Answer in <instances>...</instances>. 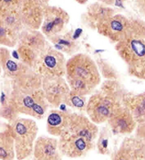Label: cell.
<instances>
[{
	"label": "cell",
	"instance_id": "obj_18",
	"mask_svg": "<svg viewBox=\"0 0 145 160\" xmlns=\"http://www.w3.org/2000/svg\"><path fill=\"white\" fill-rule=\"evenodd\" d=\"M33 150L36 160L61 159L59 153V142L54 138L39 137L35 141Z\"/></svg>",
	"mask_w": 145,
	"mask_h": 160
},
{
	"label": "cell",
	"instance_id": "obj_24",
	"mask_svg": "<svg viewBox=\"0 0 145 160\" xmlns=\"http://www.w3.org/2000/svg\"><path fill=\"white\" fill-rule=\"evenodd\" d=\"M15 156L14 139L9 131L0 133V159L13 160Z\"/></svg>",
	"mask_w": 145,
	"mask_h": 160
},
{
	"label": "cell",
	"instance_id": "obj_32",
	"mask_svg": "<svg viewBox=\"0 0 145 160\" xmlns=\"http://www.w3.org/2000/svg\"><path fill=\"white\" fill-rule=\"evenodd\" d=\"M97 148L99 154L108 155L109 153V132L107 128H104L97 141Z\"/></svg>",
	"mask_w": 145,
	"mask_h": 160
},
{
	"label": "cell",
	"instance_id": "obj_11",
	"mask_svg": "<svg viewBox=\"0 0 145 160\" xmlns=\"http://www.w3.org/2000/svg\"><path fill=\"white\" fill-rule=\"evenodd\" d=\"M42 90L49 104L59 107L70 92V87L63 77L42 78Z\"/></svg>",
	"mask_w": 145,
	"mask_h": 160
},
{
	"label": "cell",
	"instance_id": "obj_35",
	"mask_svg": "<svg viewBox=\"0 0 145 160\" xmlns=\"http://www.w3.org/2000/svg\"><path fill=\"white\" fill-rule=\"evenodd\" d=\"M59 160H61V159H59Z\"/></svg>",
	"mask_w": 145,
	"mask_h": 160
},
{
	"label": "cell",
	"instance_id": "obj_12",
	"mask_svg": "<svg viewBox=\"0 0 145 160\" xmlns=\"http://www.w3.org/2000/svg\"><path fill=\"white\" fill-rule=\"evenodd\" d=\"M20 4L18 0H0V23L18 34L24 28L19 14Z\"/></svg>",
	"mask_w": 145,
	"mask_h": 160
},
{
	"label": "cell",
	"instance_id": "obj_13",
	"mask_svg": "<svg viewBox=\"0 0 145 160\" xmlns=\"http://www.w3.org/2000/svg\"><path fill=\"white\" fill-rule=\"evenodd\" d=\"M68 132L82 137L91 144H94L99 135V129L95 123H92L88 117L77 113H70Z\"/></svg>",
	"mask_w": 145,
	"mask_h": 160
},
{
	"label": "cell",
	"instance_id": "obj_14",
	"mask_svg": "<svg viewBox=\"0 0 145 160\" xmlns=\"http://www.w3.org/2000/svg\"><path fill=\"white\" fill-rule=\"evenodd\" d=\"M109 127L114 134L128 135L132 134L136 128L135 122L132 113L124 106H119L108 120Z\"/></svg>",
	"mask_w": 145,
	"mask_h": 160
},
{
	"label": "cell",
	"instance_id": "obj_29",
	"mask_svg": "<svg viewBox=\"0 0 145 160\" xmlns=\"http://www.w3.org/2000/svg\"><path fill=\"white\" fill-rule=\"evenodd\" d=\"M18 114L19 113L17 111L14 104L11 102L9 96L6 97V95L3 94L2 102H1V107H0V116L8 120L11 123L17 118Z\"/></svg>",
	"mask_w": 145,
	"mask_h": 160
},
{
	"label": "cell",
	"instance_id": "obj_28",
	"mask_svg": "<svg viewBox=\"0 0 145 160\" xmlns=\"http://www.w3.org/2000/svg\"><path fill=\"white\" fill-rule=\"evenodd\" d=\"M17 51L18 59L20 60V62H23L30 69H33L39 54L36 53V51L32 50L31 49H29L26 46H23V45H19V44H17Z\"/></svg>",
	"mask_w": 145,
	"mask_h": 160
},
{
	"label": "cell",
	"instance_id": "obj_34",
	"mask_svg": "<svg viewBox=\"0 0 145 160\" xmlns=\"http://www.w3.org/2000/svg\"><path fill=\"white\" fill-rule=\"evenodd\" d=\"M138 160H144V158H140V159H138Z\"/></svg>",
	"mask_w": 145,
	"mask_h": 160
},
{
	"label": "cell",
	"instance_id": "obj_26",
	"mask_svg": "<svg viewBox=\"0 0 145 160\" xmlns=\"http://www.w3.org/2000/svg\"><path fill=\"white\" fill-rule=\"evenodd\" d=\"M99 72L100 77L102 76L106 81H118L119 80V72L117 69L107 60L103 58H97L95 62Z\"/></svg>",
	"mask_w": 145,
	"mask_h": 160
},
{
	"label": "cell",
	"instance_id": "obj_19",
	"mask_svg": "<svg viewBox=\"0 0 145 160\" xmlns=\"http://www.w3.org/2000/svg\"><path fill=\"white\" fill-rule=\"evenodd\" d=\"M121 105L130 112L135 122L139 124L144 123L145 94L144 92L133 94L126 93L121 100Z\"/></svg>",
	"mask_w": 145,
	"mask_h": 160
},
{
	"label": "cell",
	"instance_id": "obj_5",
	"mask_svg": "<svg viewBox=\"0 0 145 160\" xmlns=\"http://www.w3.org/2000/svg\"><path fill=\"white\" fill-rule=\"evenodd\" d=\"M66 62L65 56L61 51L47 44L32 70L42 78L64 77L66 75Z\"/></svg>",
	"mask_w": 145,
	"mask_h": 160
},
{
	"label": "cell",
	"instance_id": "obj_21",
	"mask_svg": "<svg viewBox=\"0 0 145 160\" xmlns=\"http://www.w3.org/2000/svg\"><path fill=\"white\" fill-rule=\"evenodd\" d=\"M17 44L26 46L36 53L40 54L41 51L47 46L46 38L44 35L38 30L26 29L19 33Z\"/></svg>",
	"mask_w": 145,
	"mask_h": 160
},
{
	"label": "cell",
	"instance_id": "obj_27",
	"mask_svg": "<svg viewBox=\"0 0 145 160\" xmlns=\"http://www.w3.org/2000/svg\"><path fill=\"white\" fill-rule=\"evenodd\" d=\"M66 81H67V83L70 87V92H72L74 93H77L79 95H81V96H86L88 94H91L93 92V91L95 90V88L93 86L89 85V83H87L84 81L77 79V78L66 77Z\"/></svg>",
	"mask_w": 145,
	"mask_h": 160
},
{
	"label": "cell",
	"instance_id": "obj_20",
	"mask_svg": "<svg viewBox=\"0 0 145 160\" xmlns=\"http://www.w3.org/2000/svg\"><path fill=\"white\" fill-rule=\"evenodd\" d=\"M70 113L62 111H52L48 116L47 120V130L48 132L55 136H63L69 131Z\"/></svg>",
	"mask_w": 145,
	"mask_h": 160
},
{
	"label": "cell",
	"instance_id": "obj_3",
	"mask_svg": "<svg viewBox=\"0 0 145 160\" xmlns=\"http://www.w3.org/2000/svg\"><path fill=\"white\" fill-rule=\"evenodd\" d=\"M9 99L18 113L41 119L48 107L42 88L34 91H19L13 89Z\"/></svg>",
	"mask_w": 145,
	"mask_h": 160
},
{
	"label": "cell",
	"instance_id": "obj_17",
	"mask_svg": "<svg viewBox=\"0 0 145 160\" xmlns=\"http://www.w3.org/2000/svg\"><path fill=\"white\" fill-rule=\"evenodd\" d=\"M116 14V10L103 2H96L91 4L82 16L83 22L89 28L95 29L96 26L104 19Z\"/></svg>",
	"mask_w": 145,
	"mask_h": 160
},
{
	"label": "cell",
	"instance_id": "obj_25",
	"mask_svg": "<svg viewBox=\"0 0 145 160\" xmlns=\"http://www.w3.org/2000/svg\"><path fill=\"white\" fill-rule=\"evenodd\" d=\"M99 91L113 99L119 101L121 103V100L127 93L125 89L120 83L119 81H105L99 89Z\"/></svg>",
	"mask_w": 145,
	"mask_h": 160
},
{
	"label": "cell",
	"instance_id": "obj_7",
	"mask_svg": "<svg viewBox=\"0 0 145 160\" xmlns=\"http://www.w3.org/2000/svg\"><path fill=\"white\" fill-rule=\"evenodd\" d=\"M130 26L131 18L121 14H115L112 17H109L99 22L96 26L95 29L99 35L116 44L126 35Z\"/></svg>",
	"mask_w": 145,
	"mask_h": 160
},
{
	"label": "cell",
	"instance_id": "obj_22",
	"mask_svg": "<svg viewBox=\"0 0 145 160\" xmlns=\"http://www.w3.org/2000/svg\"><path fill=\"white\" fill-rule=\"evenodd\" d=\"M42 88V77L33 70L13 80V89L19 91H34Z\"/></svg>",
	"mask_w": 145,
	"mask_h": 160
},
{
	"label": "cell",
	"instance_id": "obj_31",
	"mask_svg": "<svg viewBox=\"0 0 145 160\" xmlns=\"http://www.w3.org/2000/svg\"><path fill=\"white\" fill-rule=\"evenodd\" d=\"M64 103H66L67 105L72 108H76L80 111H85L87 106V98L86 96L79 95L70 91L69 94L65 98Z\"/></svg>",
	"mask_w": 145,
	"mask_h": 160
},
{
	"label": "cell",
	"instance_id": "obj_1",
	"mask_svg": "<svg viewBox=\"0 0 145 160\" xmlns=\"http://www.w3.org/2000/svg\"><path fill=\"white\" fill-rule=\"evenodd\" d=\"M115 49L125 62L128 72L139 80L145 78V23L138 18H131V26L126 35Z\"/></svg>",
	"mask_w": 145,
	"mask_h": 160
},
{
	"label": "cell",
	"instance_id": "obj_15",
	"mask_svg": "<svg viewBox=\"0 0 145 160\" xmlns=\"http://www.w3.org/2000/svg\"><path fill=\"white\" fill-rule=\"evenodd\" d=\"M144 158V143L141 139L126 138L111 160H138Z\"/></svg>",
	"mask_w": 145,
	"mask_h": 160
},
{
	"label": "cell",
	"instance_id": "obj_4",
	"mask_svg": "<svg viewBox=\"0 0 145 160\" xmlns=\"http://www.w3.org/2000/svg\"><path fill=\"white\" fill-rule=\"evenodd\" d=\"M66 77L82 80L96 88L101 82L95 61L84 53H78L66 62Z\"/></svg>",
	"mask_w": 145,
	"mask_h": 160
},
{
	"label": "cell",
	"instance_id": "obj_23",
	"mask_svg": "<svg viewBox=\"0 0 145 160\" xmlns=\"http://www.w3.org/2000/svg\"><path fill=\"white\" fill-rule=\"evenodd\" d=\"M48 38L56 46H59V48L63 49V50L66 51L68 54H73L77 51L79 47L78 42L76 41L77 38L75 36V33H72V31L68 32L64 35H55Z\"/></svg>",
	"mask_w": 145,
	"mask_h": 160
},
{
	"label": "cell",
	"instance_id": "obj_30",
	"mask_svg": "<svg viewBox=\"0 0 145 160\" xmlns=\"http://www.w3.org/2000/svg\"><path fill=\"white\" fill-rule=\"evenodd\" d=\"M19 34L7 28L0 23V45L5 47H15L17 44Z\"/></svg>",
	"mask_w": 145,
	"mask_h": 160
},
{
	"label": "cell",
	"instance_id": "obj_9",
	"mask_svg": "<svg viewBox=\"0 0 145 160\" xmlns=\"http://www.w3.org/2000/svg\"><path fill=\"white\" fill-rule=\"evenodd\" d=\"M48 6V2L47 1H21L19 14L24 28L32 30L40 28L44 18V11Z\"/></svg>",
	"mask_w": 145,
	"mask_h": 160
},
{
	"label": "cell",
	"instance_id": "obj_33",
	"mask_svg": "<svg viewBox=\"0 0 145 160\" xmlns=\"http://www.w3.org/2000/svg\"><path fill=\"white\" fill-rule=\"evenodd\" d=\"M1 71H2V70H1V63H0V73H1Z\"/></svg>",
	"mask_w": 145,
	"mask_h": 160
},
{
	"label": "cell",
	"instance_id": "obj_6",
	"mask_svg": "<svg viewBox=\"0 0 145 160\" xmlns=\"http://www.w3.org/2000/svg\"><path fill=\"white\" fill-rule=\"evenodd\" d=\"M121 105L119 101L99 91L88 100L85 111L92 123H102L108 122L113 112Z\"/></svg>",
	"mask_w": 145,
	"mask_h": 160
},
{
	"label": "cell",
	"instance_id": "obj_16",
	"mask_svg": "<svg viewBox=\"0 0 145 160\" xmlns=\"http://www.w3.org/2000/svg\"><path fill=\"white\" fill-rule=\"evenodd\" d=\"M0 63L1 70L5 72L6 76L12 79V81L32 70L20 62V60H14L7 48H0Z\"/></svg>",
	"mask_w": 145,
	"mask_h": 160
},
{
	"label": "cell",
	"instance_id": "obj_2",
	"mask_svg": "<svg viewBox=\"0 0 145 160\" xmlns=\"http://www.w3.org/2000/svg\"><path fill=\"white\" fill-rule=\"evenodd\" d=\"M9 133L14 139L15 155L18 160L28 158L33 149L37 134L36 123L27 118H17L10 123Z\"/></svg>",
	"mask_w": 145,
	"mask_h": 160
},
{
	"label": "cell",
	"instance_id": "obj_8",
	"mask_svg": "<svg viewBox=\"0 0 145 160\" xmlns=\"http://www.w3.org/2000/svg\"><path fill=\"white\" fill-rule=\"evenodd\" d=\"M70 21V15L66 10L56 6H49L44 11V18L40 27L41 33L47 38L59 35L65 29Z\"/></svg>",
	"mask_w": 145,
	"mask_h": 160
},
{
	"label": "cell",
	"instance_id": "obj_10",
	"mask_svg": "<svg viewBox=\"0 0 145 160\" xmlns=\"http://www.w3.org/2000/svg\"><path fill=\"white\" fill-rule=\"evenodd\" d=\"M93 148L94 144H91L84 138L75 136L70 132L61 136L59 142V150L63 155L70 158H82Z\"/></svg>",
	"mask_w": 145,
	"mask_h": 160
}]
</instances>
